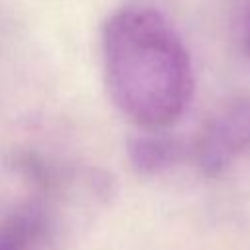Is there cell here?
<instances>
[{
	"instance_id": "6da1fadb",
	"label": "cell",
	"mask_w": 250,
	"mask_h": 250,
	"mask_svg": "<svg viewBox=\"0 0 250 250\" xmlns=\"http://www.w3.org/2000/svg\"><path fill=\"white\" fill-rule=\"evenodd\" d=\"M105 82L113 104L143 127L174 123L189 104V53L174 25L154 8L111 14L102 35Z\"/></svg>"
},
{
	"instance_id": "7a4b0ae2",
	"label": "cell",
	"mask_w": 250,
	"mask_h": 250,
	"mask_svg": "<svg viewBox=\"0 0 250 250\" xmlns=\"http://www.w3.org/2000/svg\"><path fill=\"white\" fill-rule=\"evenodd\" d=\"M250 148V100H234L219 107L203 125L195 143L199 170L213 178L223 174Z\"/></svg>"
},
{
	"instance_id": "3957f363",
	"label": "cell",
	"mask_w": 250,
	"mask_h": 250,
	"mask_svg": "<svg viewBox=\"0 0 250 250\" xmlns=\"http://www.w3.org/2000/svg\"><path fill=\"white\" fill-rule=\"evenodd\" d=\"M129 160L141 174H158L180 160L182 146L176 139L164 135H137L127 145Z\"/></svg>"
},
{
	"instance_id": "277c9868",
	"label": "cell",
	"mask_w": 250,
	"mask_h": 250,
	"mask_svg": "<svg viewBox=\"0 0 250 250\" xmlns=\"http://www.w3.org/2000/svg\"><path fill=\"white\" fill-rule=\"evenodd\" d=\"M41 227L43 223L37 211L27 209L14 213L0 225V250H29Z\"/></svg>"
},
{
	"instance_id": "5b68a950",
	"label": "cell",
	"mask_w": 250,
	"mask_h": 250,
	"mask_svg": "<svg viewBox=\"0 0 250 250\" xmlns=\"http://www.w3.org/2000/svg\"><path fill=\"white\" fill-rule=\"evenodd\" d=\"M236 27H238L240 45H242L244 53L250 57V0H240V4H238Z\"/></svg>"
}]
</instances>
